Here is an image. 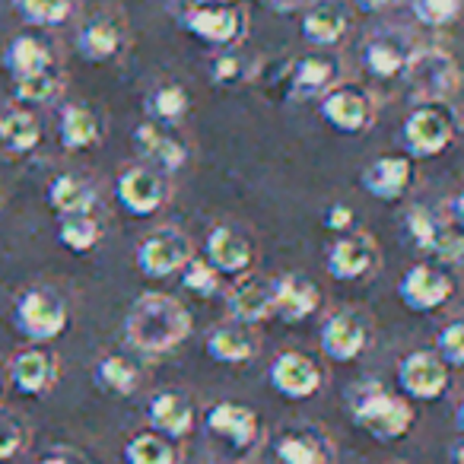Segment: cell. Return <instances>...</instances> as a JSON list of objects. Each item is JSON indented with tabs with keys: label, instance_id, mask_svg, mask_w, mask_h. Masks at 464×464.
<instances>
[{
	"label": "cell",
	"instance_id": "cell-26",
	"mask_svg": "<svg viewBox=\"0 0 464 464\" xmlns=\"http://www.w3.org/2000/svg\"><path fill=\"white\" fill-rule=\"evenodd\" d=\"M347 26H350V16L341 4H315L303 16V39L309 45L328 48L343 39Z\"/></svg>",
	"mask_w": 464,
	"mask_h": 464
},
{
	"label": "cell",
	"instance_id": "cell-47",
	"mask_svg": "<svg viewBox=\"0 0 464 464\" xmlns=\"http://www.w3.org/2000/svg\"><path fill=\"white\" fill-rule=\"evenodd\" d=\"M356 4H360V7L366 10V14H379V10L392 7L394 0H356Z\"/></svg>",
	"mask_w": 464,
	"mask_h": 464
},
{
	"label": "cell",
	"instance_id": "cell-17",
	"mask_svg": "<svg viewBox=\"0 0 464 464\" xmlns=\"http://www.w3.org/2000/svg\"><path fill=\"white\" fill-rule=\"evenodd\" d=\"M232 322L258 324L274 315V280L271 277H242L226 296Z\"/></svg>",
	"mask_w": 464,
	"mask_h": 464
},
{
	"label": "cell",
	"instance_id": "cell-48",
	"mask_svg": "<svg viewBox=\"0 0 464 464\" xmlns=\"http://www.w3.org/2000/svg\"><path fill=\"white\" fill-rule=\"evenodd\" d=\"M461 458H464V445H461V439H455V442H451V455H449V464H464Z\"/></svg>",
	"mask_w": 464,
	"mask_h": 464
},
{
	"label": "cell",
	"instance_id": "cell-29",
	"mask_svg": "<svg viewBox=\"0 0 464 464\" xmlns=\"http://www.w3.org/2000/svg\"><path fill=\"white\" fill-rule=\"evenodd\" d=\"M121 42H124L121 23L111 20V16H96V20L86 23L83 33H80V52L90 61H109L118 54Z\"/></svg>",
	"mask_w": 464,
	"mask_h": 464
},
{
	"label": "cell",
	"instance_id": "cell-19",
	"mask_svg": "<svg viewBox=\"0 0 464 464\" xmlns=\"http://www.w3.org/2000/svg\"><path fill=\"white\" fill-rule=\"evenodd\" d=\"M318 305H322V293L303 274H284L274 280V315H280L284 322H303L315 315Z\"/></svg>",
	"mask_w": 464,
	"mask_h": 464
},
{
	"label": "cell",
	"instance_id": "cell-36",
	"mask_svg": "<svg viewBox=\"0 0 464 464\" xmlns=\"http://www.w3.org/2000/svg\"><path fill=\"white\" fill-rule=\"evenodd\" d=\"M442 223H445V219L436 217L430 207H411V210L404 213V226H407V232H411L413 246L423 248V252H432Z\"/></svg>",
	"mask_w": 464,
	"mask_h": 464
},
{
	"label": "cell",
	"instance_id": "cell-49",
	"mask_svg": "<svg viewBox=\"0 0 464 464\" xmlns=\"http://www.w3.org/2000/svg\"><path fill=\"white\" fill-rule=\"evenodd\" d=\"M293 4H296V0H277V7H293Z\"/></svg>",
	"mask_w": 464,
	"mask_h": 464
},
{
	"label": "cell",
	"instance_id": "cell-32",
	"mask_svg": "<svg viewBox=\"0 0 464 464\" xmlns=\"http://www.w3.org/2000/svg\"><path fill=\"white\" fill-rule=\"evenodd\" d=\"M42 140V124L39 118H33L29 111H10L0 121V143L10 150V153H29Z\"/></svg>",
	"mask_w": 464,
	"mask_h": 464
},
{
	"label": "cell",
	"instance_id": "cell-34",
	"mask_svg": "<svg viewBox=\"0 0 464 464\" xmlns=\"http://www.w3.org/2000/svg\"><path fill=\"white\" fill-rule=\"evenodd\" d=\"M124 461L128 464H175V445L169 436L160 432H140L124 445Z\"/></svg>",
	"mask_w": 464,
	"mask_h": 464
},
{
	"label": "cell",
	"instance_id": "cell-6",
	"mask_svg": "<svg viewBox=\"0 0 464 464\" xmlns=\"http://www.w3.org/2000/svg\"><path fill=\"white\" fill-rule=\"evenodd\" d=\"M16 328L29 341H52L64 334L67 328V305L52 290H26L16 303Z\"/></svg>",
	"mask_w": 464,
	"mask_h": 464
},
{
	"label": "cell",
	"instance_id": "cell-11",
	"mask_svg": "<svg viewBox=\"0 0 464 464\" xmlns=\"http://www.w3.org/2000/svg\"><path fill=\"white\" fill-rule=\"evenodd\" d=\"M449 366L432 350L407 353L398 366V385L417 401H436L449 388Z\"/></svg>",
	"mask_w": 464,
	"mask_h": 464
},
{
	"label": "cell",
	"instance_id": "cell-44",
	"mask_svg": "<svg viewBox=\"0 0 464 464\" xmlns=\"http://www.w3.org/2000/svg\"><path fill=\"white\" fill-rule=\"evenodd\" d=\"M213 77L219 80V83H236V80H242V64L239 58L232 52L219 54L217 61H213Z\"/></svg>",
	"mask_w": 464,
	"mask_h": 464
},
{
	"label": "cell",
	"instance_id": "cell-45",
	"mask_svg": "<svg viewBox=\"0 0 464 464\" xmlns=\"http://www.w3.org/2000/svg\"><path fill=\"white\" fill-rule=\"evenodd\" d=\"M324 226L331 232H347L353 226V210L347 204H331L328 213H324Z\"/></svg>",
	"mask_w": 464,
	"mask_h": 464
},
{
	"label": "cell",
	"instance_id": "cell-42",
	"mask_svg": "<svg viewBox=\"0 0 464 464\" xmlns=\"http://www.w3.org/2000/svg\"><path fill=\"white\" fill-rule=\"evenodd\" d=\"M436 353L445 366H461L464 362V322H451L439 331V343H436Z\"/></svg>",
	"mask_w": 464,
	"mask_h": 464
},
{
	"label": "cell",
	"instance_id": "cell-31",
	"mask_svg": "<svg viewBox=\"0 0 464 464\" xmlns=\"http://www.w3.org/2000/svg\"><path fill=\"white\" fill-rule=\"evenodd\" d=\"M99 140V118L90 105H64L61 111V143L67 150H86Z\"/></svg>",
	"mask_w": 464,
	"mask_h": 464
},
{
	"label": "cell",
	"instance_id": "cell-46",
	"mask_svg": "<svg viewBox=\"0 0 464 464\" xmlns=\"http://www.w3.org/2000/svg\"><path fill=\"white\" fill-rule=\"evenodd\" d=\"M39 464H90V461L80 455H71V451H52V455H45Z\"/></svg>",
	"mask_w": 464,
	"mask_h": 464
},
{
	"label": "cell",
	"instance_id": "cell-20",
	"mask_svg": "<svg viewBox=\"0 0 464 464\" xmlns=\"http://www.w3.org/2000/svg\"><path fill=\"white\" fill-rule=\"evenodd\" d=\"M261 350V337L252 331V324L229 322L219 324L207 337V353L210 360L223 362V366H242V362H252Z\"/></svg>",
	"mask_w": 464,
	"mask_h": 464
},
{
	"label": "cell",
	"instance_id": "cell-5",
	"mask_svg": "<svg viewBox=\"0 0 464 464\" xmlns=\"http://www.w3.org/2000/svg\"><path fill=\"white\" fill-rule=\"evenodd\" d=\"M181 23H185V29L194 39L217 48L239 45L248 29V16L239 4H217V7L213 4H198V7L188 10Z\"/></svg>",
	"mask_w": 464,
	"mask_h": 464
},
{
	"label": "cell",
	"instance_id": "cell-12",
	"mask_svg": "<svg viewBox=\"0 0 464 464\" xmlns=\"http://www.w3.org/2000/svg\"><path fill=\"white\" fill-rule=\"evenodd\" d=\"M271 385L277 394L290 401H305L312 394H318L322 388V369L312 356L296 353V350H286L277 360L271 362Z\"/></svg>",
	"mask_w": 464,
	"mask_h": 464
},
{
	"label": "cell",
	"instance_id": "cell-38",
	"mask_svg": "<svg viewBox=\"0 0 464 464\" xmlns=\"http://www.w3.org/2000/svg\"><path fill=\"white\" fill-rule=\"evenodd\" d=\"M16 7L33 26H58L71 16L73 0H16Z\"/></svg>",
	"mask_w": 464,
	"mask_h": 464
},
{
	"label": "cell",
	"instance_id": "cell-22",
	"mask_svg": "<svg viewBox=\"0 0 464 464\" xmlns=\"http://www.w3.org/2000/svg\"><path fill=\"white\" fill-rule=\"evenodd\" d=\"M134 147L143 160L153 162V166H160L162 172H179L188 160L185 143H181L175 134H169L166 128L150 124V121L134 130Z\"/></svg>",
	"mask_w": 464,
	"mask_h": 464
},
{
	"label": "cell",
	"instance_id": "cell-39",
	"mask_svg": "<svg viewBox=\"0 0 464 464\" xmlns=\"http://www.w3.org/2000/svg\"><path fill=\"white\" fill-rule=\"evenodd\" d=\"M150 111L160 121H175V118H181L188 111V92L179 83H162L150 96Z\"/></svg>",
	"mask_w": 464,
	"mask_h": 464
},
{
	"label": "cell",
	"instance_id": "cell-8",
	"mask_svg": "<svg viewBox=\"0 0 464 464\" xmlns=\"http://www.w3.org/2000/svg\"><path fill=\"white\" fill-rule=\"evenodd\" d=\"M322 118L331 128L343 130V134H360L372 124L375 105L362 86L353 83H337L322 96Z\"/></svg>",
	"mask_w": 464,
	"mask_h": 464
},
{
	"label": "cell",
	"instance_id": "cell-25",
	"mask_svg": "<svg viewBox=\"0 0 464 464\" xmlns=\"http://www.w3.org/2000/svg\"><path fill=\"white\" fill-rule=\"evenodd\" d=\"M337 77H341L337 61L324 58V54H309V58H303L296 67H293L290 96L293 99H318L328 90H334Z\"/></svg>",
	"mask_w": 464,
	"mask_h": 464
},
{
	"label": "cell",
	"instance_id": "cell-24",
	"mask_svg": "<svg viewBox=\"0 0 464 464\" xmlns=\"http://www.w3.org/2000/svg\"><path fill=\"white\" fill-rule=\"evenodd\" d=\"M150 426L153 432L160 436H169V439H179V436H188L194 426V404L188 394L181 392H162L150 401Z\"/></svg>",
	"mask_w": 464,
	"mask_h": 464
},
{
	"label": "cell",
	"instance_id": "cell-35",
	"mask_svg": "<svg viewBox=\"0 0 464 464\" xmlns=\"http://www.w3.org/2000/svg\"><path fill=\"white\" fill-rule=\"evenodd\" d=\"M96 382L111 394H134L140 385V369L124 356H105L96 366Z\"/></svg>",
	"mask_w": 464,
	"mask_h": 464
},
{
	"label": "cell",
	"instance_id": "cell-7",
	"mask_svg": "<svg viewBox=\"0 0 464 464\" xmlns=\"http://www.w3.org/2000/svg\"><path fill=\"white\" fill-rule=\"evenodd\" d=\"M191 258V239L175 226H162V229L150 232L137 248V267L147 277H169V274L181 271Z\"/></svg>",
	"mask_w": 464,
	"mask_h": 464
},
{
	"label": "cell",
	"instance_id": "cell-9",
	"mask_svg": "<svg viewBox=\"0 0 464 464\" xmlns=\"http://www.w3.org/2000/svg\"><path fill=\"white\" fill-rule=\"evenodd\" d=\"M451 293H455V284H451L449 271L442 265H413L398 284L401 303L413 312L439 309V305L449 303Z\"/></svg>",
	"mask_w": 464,
	"mask_h": 464
},
{
	"label": "cell",
	"instance_id": "cell-50",
	"mask_svg": "<svg viewBox=\"0 0 464 464\" xmlns=\"http://www.w3.org/2000/svg\"><path fill=\"white\" fill-rule=\"evenodd\" d=\"M0 121H4V115H0Z\"/></svg>",
	"mask_w": 464,
	"mask_h": 464
},
{
	"label": "cell",
	"instance_id": "cell-10",
	"mask_svg": "<svg viewBox=\"0 0 464 464\" xmlns=\"http://www.w3.org/2000/svg\"><path fill=\"white\" fill-rule=\"evenodd\" d=\"M322 353L334 362H353L369 347V322L362 312L343 309L322 324Z\"/></svg>",
	"mask_w": 464,
	"mask_h": 464
},
{
	"label": "cell",
	"instance_id": "cell-2",
	"mask_svg": "<svg viewBox=\"0 0 464 464\" xmlns=\"http://www.w3.org/2000/svg\"><path fill=\"white\" fill-rule=\"evenodd\" d=\"M353 423L379 442H394V439L407 436V430L413 426V411L398 394L369 388L353 401Z\"/></svg>",
	"mask_w": 464,
	"mask_h": 464
},
{
	"label": "cell",
	"instance_id": "cell-40",
	"mask_svg": "<svg viewBox=\"0 0 464 464\" xmlns=\"http://www.w3.org/2000/svg\"><path fill=\"white\" fill-rule=\"evenodd\" d=\"M411 10L423 26L442 29L458 20V14H461V0H411Z\"/></svg>",
	"mask_w": 464,
	"mask_h": 464
},
{
	"label": "cell",
	"instance_id": "cell-3",
	"mask_svg": "<svg viewBox=\"0 0 464 464\" xmlns=\"http://www.w3.org/2000/svg\"><path fill=\"white\" fill-rule=\"evenodd\" d=\"M407 86L417 102H445L458 90V64L442 48H423L413 52L404 67Z\"/></svg>",
	"mask_w": 464,
	"mask_h": 464
},
{
	"label": "cell",
	"instance_id": "cell-21",
	"mask_svg": "<svg viewBox=\"0 0 464 464\" xmlns=\"http://www.w3.org/2000/svg\"><path fill=\"white\" fill-rule=\"evenodd\" d=\"M413 54V45L404 33H379L366 42L362 48V61L366 71L375 77H401Z\"/></svg>",
	"mask_w": 464,
	"mask_h": 464
},
{
	"label": "cell",
	"instance_id": "cell-37",
	"mask_svg": "<svg viewBox=\"0 0 464 464\" xmlns=\"http://www.w3.org/2000/svg\"><path fill=\"white\" fill-rule=\"evenodd\" d=\"M58 86H61V77H58V67H48V71H39V73H26V77H16V96L23 102H52L58 96Z\"/></svg>",
	"mask_w": 464,
	"mask_h": 464
},
{
	"label": "cell",
	"instance_id": "cell-13",
	"mask_svg": "<svg viewBox=\"0 0 464 464\" xmlns=\"http://www.w3.org/2000/svg\"><path fill=\"white\" fill-rule=\"evenodd\" d=\"M379 265V248L369 239L366 232H353V236H341L334 246L328 248V274L334 280H360L369 277Z\"/></svg>",
	"mask_w": 464,
	"mask_h": 464
},
{
	"label": "cell",
	"instance_id": "cell-43",
	"mask_svg": "<svg viewBox=\"0 0 464 464\" xmlns=\"http://www.w3.org/2000/svg\"><path fill=\"white\" fill-rule=\"evenodd\" d=\"M26 442V430L10 411H0V461H10Z\"/></svg>",
	"mask_w": 464,
	"mask_h": 464
},
{
	"label": "cell",
	"instance_id": "cell-28",
	"mask_svg": "<svg viewBox=\"0 0 464 464\" xmlns=\"http://www.w3.org/2000/svg\"><path fill=\"white\" fill-rule=\"evenodd\" d=\"M48 204H52L61 217H67V213H92V207H96V191H92L90 181H83L80 175L64 172L48 188Z\"/></svg>",
	"mask_w": 464,
	"mask_h": 464
},
{
	"label": "cell",
	"instance_id": "cell-30",
	"mask_svg": "<svg viewBox=\"0 0 464 464\" xmlns=\"http://www.w3.org/2000/svg\"><path fill=\"white\" fill-rule=\"evenodd\" d=\"M4 61H7V67L14 71V80L54 67L52 48H48L39 35H16V39L10 42L7 54H4Z\"/></svg>",
	"mask_w": 464,
	"mask_h": 464
},
{
	"label": "cell",
	"instance_id": "cell-14",
	"mask_svg": "<svg viewBox=\"0 0 464 464\" xmlns=\"http://www.w3.org/2000/svg\"><path fill=\"white\" fill-rule=\"evenodd\" d=\"M118 200L124 204V210L134 217H150L160 210V204L166 200V181L156 169L150 166H130L118 175Z\"/></svg>",
	"mask_w": 464,
	"mask_h": 464
},
{
	"label": "cell",
	"instance_id": "cell-1",
	"mask_svg": "<svg viewBox=\"0 0 464 464\" xmlns=\"http://www.w3.org/2000/svg\"><path fill=\"white\" fill-rule=\"evenodd\" d=\"M124 334L130 347L162 353V350L179 347L191 334V315L179 299L166 293H143L124 318Z\"/></svg>",
	"mask_w": 464,
	"mask_h": 464
},
{
	"label": "cell",
	"instance_id": "cell-33",
	"mask_svg": "<svg viewBox=\"0 0 464 464\" xmlns=\"http://www.w3.org/2000/svg\"><path fill=\"white\" fill-rule=\"evenodd\" d=\"M58 239L71 252H90L102 239V226L92 213H67L58 223Z\"/></svg>",
	"mask_w": 464,
	"mask_h": 464
},
{
	"label": "cell",
	"instance_id": "cell-27",
	"mask_svg": "<svg viewBox=\"0 0 464 464\" xmlns=\"http://www.w3.org/2000/svg\"><path fill=\"white\" fill-rule=\"evenodd\" d=\"M280 464H331V442L318 430H290L277 439Z\"/></svg>",
	"mask_w": 464,
	"mask_h": 464
},
{
	"label": "cell",
	"instance_id": "cell-16",
	"mask_svg": "<svg viewBox=\"0 0 464 464\" xmlns=\"http://www.w3.org/2000/svg\"><path fill=\"white\" fill-rule=\"evenodd\" d=\"M10 382L16 385V392L33 394V398L52 392V385L58 382V356L45 347L20 350L10 362Z\"/></svg>",
	"mask_w": 464,
	"mask_h": 464
},
{
	"label": "cell",
	"instance_id": "cell-15",
	"mask_svg": "<svg viewBox=\"0 0 464 464\" xmlns=\"http://www.w3.org/2000/svg\"><path fill=\"white\" fill-rule=\"evenodd\" d=\"M207 432L226 439L236 449H248V445L258 439V413L246 404H236V401H219L207 411Z\"/></svg>",
	"mask_w": 464,
	"mask_h": 464
},
{
	"label": "cell",
	"instance_id": "cell-4",
	"mask_svg": "<svg viewBox=\"0 0 464 464\" xmlns=\"http://www.w3.org/2000/svg\"><path fill=\"white\" fill-rule=\"evenodd\" d=\"M455 140V111L445 102H420L404 121V147L411 156H436Z\"/></svg>",
	"mask_w": 464,
	"mask_h": 464
},
{
	"label": "cell",
	"instance_id": "cell-23",
	"mask_svg": "<svg viewBox=\"0 0 464 464\" xmlns=\"http://www.w3.org/2000/svg\"><path fill=\"white\" fill-rule=\"evenodd\" d=\"M362 188L379 200H398L413 181V162L407 156H382L362 172Z\"/></svg>",
	"mask_w": 464,
	"mask_h": 464
},
{
	"label": "cell",
	"instance_id": "cell-41",
	"mask_svg": "<svg viewBox=\"0 0 464 464\" xmlns=\"http://www.w3.org/2000/svg\"><path fill=\"white\" fill-rule=\"evenodd\" d=\"M181 280H185V286L191 293H198V296H213V293L219 290V274L213 271L210 265H207L204 258H191L185 267H181Z\"/></svg>",
	"mask_w": 464,
	"mask_h": 464
},
{
	"label": "cell",
	"instance_id": "cell-18",
	"mask_svg": "<svg viewBox=\"0 0 464 464\" xmlns=\"http://www.w3.org/2000/svg\"><path fill=\"white\" fill-rule=\"evenodd\" d=\"M255 261V248L246 232L232 226H217L207 239V265L217 274H246Z\"/></svg>",
	"mask_w": 464,
	"mask_h": 464
}]
</instances>
